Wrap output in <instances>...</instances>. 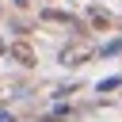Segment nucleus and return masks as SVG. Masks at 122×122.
Segmentation results:
<instances>
[{
  "label": "nucleus",
  "instance_id": "1",
  "mask_svg": "<svg viewBox=\"0 0 122 122\" xmlns=\"http://www.w3.org/2000/svg\"><path fill=\"white\" fill-rule=\"evenodd\" d=\"M84 57H92V50H88V46H69V50L61 53V61H65V65H84Z\"/></svg>",
  "mask_w": 122,
  "mask_h": 122
},
{
  "label": "nucleus",
  "instance_id": "2",
  "mask_svg": "<svg viewBox=\"0 0 122 122\" xmlns=\"http://www.w3.org/2000/svg\"><path fill=\"white\" fill-rule=\"evenodd\" d=\"M11 57H15L19 65H34V50H30V46H23V42H15V46H11Z\"/></svg>",
  "mask_w": 122,
  "mask_h": 122
},
{
  "label": "nucleus",
  "instance_id": "3",
  "mask_svg": "<svg viewBox=\"0 0 122 122\" xmlns=\"http://www.w3.org/2000/svg\"><path fill=\"white\" fill-rule=\"evenodd\" d=\"M42 19H46V23H69V27L76 30V19H72L69 11H53V8H50V11H42Z\"/></svg>",
  "mask_w": 122,
  "mask_h": 122
},
{
  "label": "nucleus",
  "instance_id": "4",
  "mask_svg": "<svg viewBox=\"0 0 122 122\" xmlns=\"http://www.w3.org/2000/svg\"><path fill=\"white\" fill-rule=\"evenodd\" d=\"M88 15H92V27H99V30L111 27V11H107V8H92Z\"/></svg>",
  "mask_w": 122,
  "mask_h": 122
},
{
  "label": "nucleus",
  "instance_id": "5",
  "mask_svg": "<svg viewBox=\"0 0 122 122\" xmlns=\"http://www.w3.org/2000/svg\"><path fill=\"white\" fill-rule=\"evenodd\" d=\"M111 88H122V76H107V80H99V92H111Z\"/></svg>",
  "mask_w": 122,
  "mask_h": 122
},
{
  "label": "nucleus",
  "instance_id": "6",
  "mask_svg": "<svg viewBox=\"0 0 122 122\" xmlns=\"http://www.w3.org/2000/svg\"><path fill=\"white\" fill-rule=\"evenodd\" d=\"M114 53H122V38H114V42L103 46V57H114Z\"/></svg>",
  "mask_w": 122,
  "mask_h": 122
},
{
  "label": "nucleus",
  "instance_id": "7",
  "mask_svg": "<svg viewBox=\"0 0 122 122\" xmlns=\"http://www.w3.org/2000/svg\"><path fill=\"white\" fill-rule=\"evenodd\" d=\"M0 122H15V118H11V114H0Z\"/></svg>",
  "mask_w": 122,
  "mask_h": 122
},
{
  "label": "nucleus",
  "instance_id": "8",
  "mask_svg": "<svg viewBox=\"0 0 122 122\" xmlns=\"http://www.w3.org/2000/svg\"><path fill=\"white\" fill-rule=\"evenodd\" d=\"M15 4H19V8H27V4H30V0H15Z\"/></svg>",
  "mask_w": 122,
  "mask_h": 122
}]
</instances>
